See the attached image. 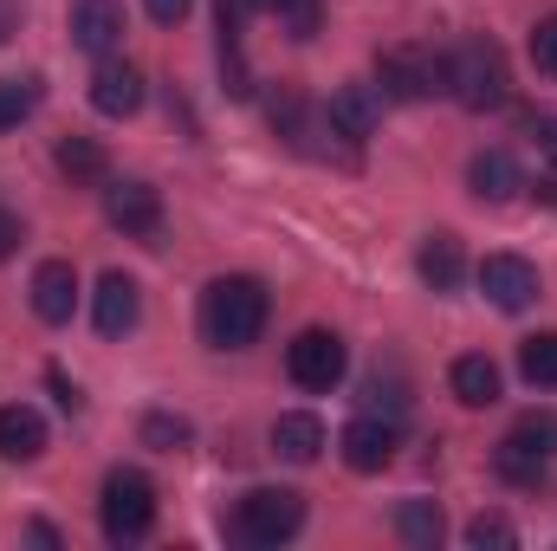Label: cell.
I'll use <instances>...</instances> for the list:
<instances>
[{"instance_id": "1", "label": "cell", "mask_w": 557, "mask_h": 551, "mask_svg": "<svg viewBox=\"0 0 557 551\" xmlns=\"http://www.w3.org/2000/svg\"><path fill=\"white\" fill-rule=\"evenodd\" d=\"M267 331V285L247 273H227L201 292V338L214 351H247Z\"/></svg>"}, {"instance_id": "2", "label": "cell", "mask_w": 557, "mask_h": 551, "mask_svg": "<svg viewBox=\"0 0 557 551\" xmlns=\"http://www.w3.org/2000/svg\"><path fill=\"white\" fill-rule=\"evenodd\" d=\"M376 91L396 98V105L447 98L454 91V59L428 52V46H389V52H376Z\"/></svg>"}, {"instance_id": "3", "label": "cell", "mask_w": 557, "mask_h": 551, "mask_svg": "<svg viewBox=\"0 0 557 551\" xmlns=\"http://www.w3.org/2000/svg\"><path fill=\"white\" fill-rule=\"evenodd\" d=\"M98 526H104L111 546H131V539H143L156 526V487H149V474H137V467H111L104 474Z\"/></svg>"}, {"instance_id": "4", "label": "cell", "mask_w": 557, "mask_h": 551, "mask_svg": "<svg viewBox=\"0 0 557 551\" xmlns=\"http://www.w3.org/2000/svg\"><path fill=\"white\" fill-rule=\"evenodd\" d=\"M447 98H460L467 111H499V105L512 98L506 52H499L493 39H467V46L454 52V91H447Z\"/></svg>"}, {"instance_id": "5", "label": "cell", "mask_w": 557, "mask_h": 551, "mask_svg": "<svg viewBox=\"0 0 557 551\" xmlns=\"http://www.w3.org/2000/svg\"><path fill=\"white\" fill-rule=\"evenodd\" d=\"M298 526H305V493H292V487H253L234 506V539L240 546H285Z\"/></svg>"}, {"instance_id": "6", "label": "cell", "mask_w": 557, "mask_h": 551, "mask_svg": "<svg viewBox=\"0 0 557 551\" xmlns=\"http://www.w3.org/2000/svg\"><path fill=\"white\" fill-rule=\"evenodd\" d=\"M344 364H350V351H344V338H337V331H298V338H292V351H285L292 383H298V390H311V396L337 390V383H344Z\"/></svg>"}, {"instance_id": "7", "label": "cell", "mask_w": 557, "mask_h": 551, "mask_svg": "<svg viewBox=\"0 0 557 551\" xmlns=\"http://www.w3.org/2000/svg\"><path fill=\"white\" fill-rule=\"evenodd\" d=\"M124 33H131L124 0H72V46H85V52L111 59V52L124 46Z\"/></svg>"}, {"instance_id": "8", "label": "cell", "mask_w": 557, "mask_h": 551, "mask_svg": "<svg viewBox=\"0 0 557 551\" xmlns=\"http://www.w3.org/2000/svg\"><path fill=\"white\" fill-rule=\"evenodd\" d=\"M383 124V91L376 85H337L331 105H324V131L344 143H363L370 131Z\"/></svg>"}, {"instance_id": "9", "label": "cell", "mask_w": 557, "mask_h": 551, "mask_svg": "<svg viewBox=\"0 0 557 551\" xmlns=\"http://www.w3.org/2000/svg\"><path fill=\"white\" fill-rule=\"evenodd\" d=\"M104 215H111L117 234L156 241V228H162V195H156L149 182H111V188H104Z\"/></svg>"}, {"instance_id": "10", "label": "cell", "mask_w": 557, "mask_h": 551, "mask_svg": "<svg viewBox=\"0 0 557 551\" xmlns=\"http://www.w3.org/2000/svg\"><path fill=\"white\" fill-rule=\"evenodd\" d=\"M480 292L499 305V311H525L539 298V267L519 260V254H486L480 260Z\"/></svg>"}, {"instance_id": "11", "label": "cell", "mask_w": 557, "mask_h": 551, "mask_svg": "<svg viewBox=\"0 0 557 551\" xmlns=\"http://www.w3.org/2000/svg\"><path fill=\"white\" fill-rule=\"evenodd\" d=\"M337 448H344V461H350L357 474H383V467L396 461V421H383V415H357V421L337 434Z\"/></svg>"}, {"instance_id": "12", "label": "cell", "mask_w": 557, "mask_h": 551, "mask_svg": "<svg viewBox=\"0 0 557 551\" xmlns=\"http://www.w3.org/2000/svg\"><path fill=\"white\" fill-rule=\"evenodd\" d=\"M91 105L104 111V118H137L143 111V72L131 59H98V72H91Z\"/></svg>"}, {"instance_id": "13", "label": "cell", "mask_w": 557, "mask_h": 551, "mask_svg": "<svg viewBox=\"0 0 557 551\" xmlns=\"http://www.w3.org/2000/svg\"><path fill=\"white\" fill-rule=\"evenodd\" d=\"M91 318H98V331L104 338H131L143 318V292L131 273H104L98 279V298H91Z\"/></svg>"}, {"instance_id": "14", "label": "cell", "mask_w": 557, "mask_h": 551, "mask_svg": "<svg viewBox=\"0 0 557 551\" xmlns=\"http://www.w3.org/2000/svg\"><path fill=\"white\" fill-rule=\"evenodd\" d=\"M33 311L46 325H72V311H78V273H72V260H46L33 273Z\"/></svg>"}, {"instance_id": "15", "label": "cell", "mask_w": 557, "mask_h": 551, "mask_svg": "<svg viewBox=\"0 0 557 551\" xmlns=\"http://www.w3.org/2000/svg\"><path fill=\"white\" fill-rule=\"evenodd\" d=\"M416 273L428 292H454L460 279H467V254H460V241L454 234H428L416 254Z\"/></svg>"}, {"instance_id": "16", "label": "cell", "mask_w": 557, "mask_h": 551, "mask_svg": "<svg viewBox=\"0 0 557 551\" xmlns=\"http://www.w3.org/2000/svg\"><path fill=\"white\" fill-rule=\"evenodd\" d=\"M467 188H473L480 201H512L525 182H519V162H512L506 149H480V156L467 162Z\"/></svg>"}, {"instance_id": "17", "label": "cell", "mask_w": 557, "mask_h": 551, "mask_svg": "<svg viewBox=\"0 0 557 551\" xmlns=\"http://www.w3.org/2000/svg\"><path fill=\"white\" fill-rule=\"evenodd\" d=\"M447 390L467 403V409H493L499 403V364L493 357H454V370H447Z\"/></svg>"}, {"instance_id": "18", "label": "cell", "mask_w": 557, "mask_h": 551, "mask_svg": "<svg viewBox=\"0 0 557 551\" xmlns=\"http://www.w3.org/2000/svg\"><path fill=\"white\" fill-rule=\"evenodd\" d=\"M273 448H278V461L311 467V461L324 454V421H318V415H305V409L278 415V421H273Z\"/></svg>"}, {"instance_id": "19", "label": "cell", "mask_w": 557, "mask_h": 551, "mask_svg": "<svg viewBox=\"0 0 557 551\" xmlns=\"http://www.w3.org/2000/svg\"><path fill=\"white\" fill-rule=\"evenodd\" d=\"M0 454L7 461H39L46 454V421H39V409H26V403H7L0 409Z\"/></svg>"}, {"instance_id": "20", "label": "cell", "mask_w": 557, "mask_h": 551, "mask_svg": "<svg viewBox=\"0 0 557 551\" xmlns=\"http://www.w3.org/2000/svg\"><path fill=\"white\" fill-rule=\"evenodd\" d=\"M396 539L416 551H434L447 539V519H441V506L434 500H403V513H396Z\"/></svg>"}, {"instance_id": "21", "label": "cell", "mask_w": 557, "mask_h": 551, "mask_svg": "<svg viewBox=\"0 0 557 551\" xmlns=\"http://www.w3.org/2000/svg\"><path fill=\"white\" fill-rule=\"evenodd\" d=\"M104 169H111V162H104V149H98L91 137H65L59 143V175H65L72 188H98Z\"/></svg>"}, {"instance_id": "22", "label": "cell", "mask_w": 557, "mask_h": 551, "mask_svg": "<svg viewBox=\"0 0 557 551\" xmlns=\"http://www.w3.org/2000/svg\"><path fill=\"white\" fill-rule=\"evenodd\" d=\"M506 448H519V454H532V461H557V409L519 415L512 434H506Z\"/></svg>"}, {"instance_id": "23", "label": "cell", "mask_w": 557, "mask_h": 551, "mask_svg": "<svg viewBox=\"0 0 557 551\" xmlns=\"http://www.w3.org/2000/svg\"><path fill=\"white\" fill-rule=\"evenodd\" d=\"M519 370L532 390H557V331H539L519 344Z\"/></svg>"}, {"instance_id": "24", "label": "cell", "mask_w": 557, "mask_h": 551, "mask_svg": "<svg viewBox=\"0 0 557 551\" xmlns=\"http://www.w3.org/2000/svg\"><path fill=\"white\" fill-rule=\"evenodd\" d=\"M39 111V78H0V131H20L26 118Z\"/></svg>"}, {"instance_id": "25", "label": "cell", "mask_w": 557, "mask_h": 551, "mask_svg": "<svg viewBox=\"0 0 557 551\" xmlns=\"http://www.w3.org/2000/svg\"><path fill=\"white\" fill-rule=\"evenodd\" d=\"M267 118H273V131H278L285 143H292V149H305V98H298L292 85H278V91H273Z\"/></svg>"}, {"instance_id": "26", "label": "cell", "mask_w": 557, "mask_h": 551, "mask_svg": "<svg viewBox=\"0 0 557 551\" xmlns=\"http://www.w3.org/2000/svg\"><path fill=\"white\" fill-rule=\"evenodd\" d=\"M467 546L473 551H512L519 546V526L506 513H480V519H467Z\"/></svg>"}, {"instance_id": "27", "label": "cell", "mask_w": 557, "mask_h": 551, "mask_svg": "<svg viewBox=\"0 0 557 551\" xmlns=\"http://www.w3.org/2000/svg\"><path fill=\"white\" fill-rule=\"evenodd\" d=\"M188 421L182 415H143V448H156V454H175V448H188Z\"/></svg>"}, {"instance_id": "28", "label": "cell", "mask_w": 557, "mask_h": 551, "mask_svg": "<svg viewBox=\"0 0 557 551\" xmlns=\"http://www.w3.org/2000/svg\"><path fill=\"white\" fill-rule=\"evenodd\" d=\"M403 409H409V396H403V383H389L383 390V377L363 390V415H383V421H403Z\"/></svg>"}, {"instance_id": "29", "label": "cell", "mask_w": 557, "mask_h": 551, "mask_svg": "<svg viewBox=\"0 0 557 551\" xmlns=\"http://www.w3.org/2000/svg\"><path fill=\"white\" fill-rule=\"evenodd\" d=\"M532 65H539L545 78H557V13L532 26Z\"/></svg>"}, {"instance_id": "30", "label": "cell", "mask_w": 557, "mask_h": 551, "mask_svg": "<svg viewBox=\"0 0 557 551\" xmlns=\"http://www.w3.org/2000/svg\"><path fill=\"white\" fill-rule=\"evenodd\" d=\"M285 26H292V39H311L318 26H324V0H292L285 13H278Z\"/></svg>"}, {"instance_id": "31", "label": "cell", "mask_w": 557, "mask_h": 551, "mask_svg": "<svg viewBox=\"0 0 557 551\" xmlns=\"http://www.w3.org/2000/svg\"><path fill=\"white\" fill-rule=\"evenodd\" d=\"M143 7H149V20H156V26H182L195 0H143Z\"/></svg>"}, {"instance_id": "32", "label": "cell", "mask_w": 557, "mask_h": 551, "mask_svg": "<svg viewBox=\"0 0 557 551\" xmlns=\"http://www.w3.org/2000/svg\"><path fill=\"white\" fill-rule=\"evenodd\" d=\"M20 241H26L20 215H13V208H0V260H13V254H20Z\"/></svg>"}, {"instance_id": "33", "label": "cell", "mask_w": 557, "mask_h": 551, "mask_svg": "<svg viewBox=\"0 0 557 551\" xmlns=\"http://www.w3.org/2000/svg\"><path fill=\"white\" fill-rule=\"evenodd\" d=\"M532 143L545 149V162L557 169V118H539V124H532Z\"/></svg>"}, {"instance_id": "34", "label": "cell", "mask_w": 557, "mask_h": 551, "mask_svg": "<svg viewBox=\"0 0 557 551\" xmlns=\"http://www.w3.org/2000/svg\"><path fill=\"white\" fill-rule=\"evenodd\" d=\"M20 20H26V0H0V46L20 33Z\"/></svg>"}, {"instance_id": "35", "label": "cell", "mask_w": 557, "mask_h": 551, "mask_svg": "<svg viewBox=\"0 0 557 551\" xmlns=\"http://www.w3.org/2000/svg\"><path fill=\"white\" fill-rule=\"evenodd\" d=\"M52 396H59V403H65V409H78V390H72V383H65V377H59V370H52Z\"/></svg>"}, {"instance_id": "36", "label": "cell", "mask_w": 557, "mask_h": 551, "mask_svg": "<svg viewBox=\"0 0 557 551\" xmlns=\"http://www.w3.org/2000/svg\"><path fill=\"white\" fill-rule=\"evenodd\" d=\"M247 7H253V13H285L292 0H247Z\"/></svg>"}]
</instances>
